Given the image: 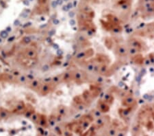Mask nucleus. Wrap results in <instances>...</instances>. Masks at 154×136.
I'll list each match as a JSON object with an SVG mask.
<instances>
[{"instance_id": "1", "label": "nucleus", "mask_w": 154, "mask_h": 136, "mask_svg": "<svg viewBox=\"0 0 154 136\" xmlns=\"http://www.w3.org/2000/svg\"><path fill=\"white\" fill-rule=\"evenodd\" d=\"M125 41L128 63L154 67V24L131 30Z\"/></svg>"}]
</instances>
